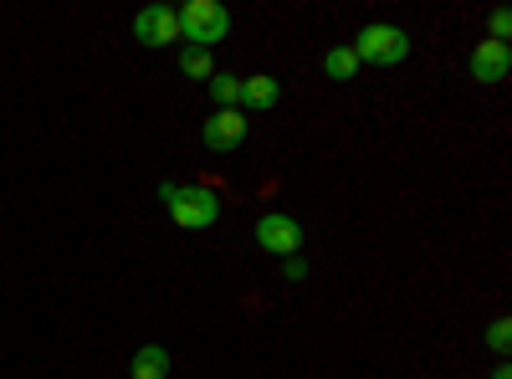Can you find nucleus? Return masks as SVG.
Listing matches in <instances>:
<instances>
[{
    "mask_svg": "<svg viewBox=\"0 0 512 379\" xmlns=\"http://www.w3.org/2000/svg\"><path fill=\"white\" fill-rule=\"evenodd\" d=\"M159 200L169 205V216H175V226L185 231H210L221 221V195L210 185H180V180H164L159 185Z\"/></svg>",
    "mask_w": 512,
    "mask_h": 379,
    "instance_id": "nucleus-1",
    "label": "nucleus"
},
{
    "mask_svg": "<svg viewBox=\"0 0 512 379\" xmlns=\"http://www.w3.org/2000/svg\"><path fill=\"white\" fill-rule=\"evenodd\" d=\"M175 11H180V36H185V47H200V52L221 47V41L231 36V26H236L221 0H185V6H175Z\"/></svg>",
    "mask_w": 512,
    "mask_h": 379,
    "instance_id": "nucleus-2",
    "label": "nucleus"
},
{
    "mask_svg": "<svg viewBox=\"0 0 512 379\" xmlns=\"http://www.w3.org/2000/svg\"><path fill=\"white\" fill-rule=\"evenodd\" d=\"M349 52L359 62H374V67H400L410 57V31L405 26H390V21H369Z\"/></svg>",
    "mask_w": 512,
    "mask_h": 379,
    "instance_id": "nucleus-3",
    "label": "nucleus"
},
{
    "mask_svg": "<svg viewBox=\"0 0 512 379\" xmlns=\"http://www.w3.org/2000/svg\"><path fill=\"white\" fill-rule=\"evenodd\" d=\"M256 246H262L267 257H297V251H303V221L287 216V210H267V216L256 221Z\"/></svg>",
    "mask_w": 512,
    "mask_h": 379,
    "instance_id": "nucleus-4",
    "label": "nucleus"
},
{
    "mask_svg": "<svg viewBox=\"0 0 512 379\" xmlns=\"http://www.w3.org/2000/svg\"><path fill=\"white\" fill-rule=\"evenodd\" d=\"M134 41L139 47H149V52H159V47H180V11L175 6H144L139 16H134Z\"/></svg>",
    "mask_w": 512,
    "mask_h": 379,
    "instance_id": "nucleus-5",
    "label": "nucleus"
},
{
    "mask_svg": "<svg viewBox=\"0 0 512 379\" xmlns=\"http://www.w3.org/2000/svg\"><path fill=\"white\" fill-rule=\"evenodd\" d=\"M246 134H251V123H246L241 108H216V113L205 118V129H200V139H205L210 154H231V149H241Z\"/></svg>",
    "mask_w": 512,
    "mask_h": 379,
    "instance_id": "nucleus-6",
    "label": "nucleus"
},
{
    "mask_svg": "<svg viewBox=\"0 0 512 379\" xmlns=\"http://www.w3.org/2000/svg\"><path fill=\"white\" fill-rule=\"evenodd\" d=\"M466 72H472L477 82H507V72H512L507 41H477L472 57H466Z\"/></svg>",
    "mask_w": 512,
    "mask_h": 379,
    "instance_id": "nucleus-7",
    "label": "nucleus"
},
{
    "mask_svg": "<svg viewBox=\"0 0 512 379\" xmlns=\"http://www.w3.org/2000/svg\"><path fill=\"white\" fill-rule=\"evenodd\" d=\"M277 98H282V82H277L272 72H251V77H241V108L267 113V108H277Z\"/></svg>",
    "mask_w": 512,
    "mask_h": 379,
    "instance_id": "nucleus-8",
    "label": "nucleus"
},
{
    "mask_svg": "<svg viewBox=\"0 0 512 379\" xmlns=\"http://www.w3.org/2000/svg\"><path fill=\"white\" fill-rule=\"evenodd\" d=\"M128 379H169V349L164 344H144L128 364Z\"/></svg>",
    "mask_w": 512,
    "mask_h": 379,
    "instance_id": "nucleus-9",
    "label": "nucleus"
},
{
    "mask_svg": "<svg viewBox=\"0 0 512 379\" xmlns=\"http://www.w3.org/2000/svg\"><path fill=\"white\" fill-rule=\"evenodd\" d=\"M359 72V57L349 52V47H328L323 52V77H333V82H349Z\"/></svg>",
    "mask_w": 512,
    "mask_h": 379,
    "instance_id": "nucleus-10",
    "label": "nucleus"
},
{
    "mask_svg": "<svg viewBox=\"0 0 512 379\" xmlns=\"http://www.w3.org/2000/svg\"><path fill=\"white\" fill-rule=\"evenodd\" d=\"M205 88H210V98H216V108H241V77L236 72H216Z\"/></svg>",
    "mask_w": 512,
    "mask_h": 379,
    "instance_id": "nucleus-11",
    "label": "nucleus"
},
{
    "mask_svg": "<svg viewBox=\"0 0 512 379\" xmlns=\"http://www.w3.org/2000/svg\"><path fill=\"white\" fill-rule=\"evenodd\" d=\"M180 72L195 77V82H210V77H216V57L200 52V47H180Z\"/></svg>",
    "mask_w": 512,
    "mask_h": 379,
    "instance_id": "nucleus-12",
    "label": "nucleus"
},
{
    "mask_svg": "<svg viewBox=\"0 0 512 379\" xmlns=\"http://www.w3.org/2000/svg\"><path fill=\"white\" fill-rule=\"evenodd\" d=\"M487 349H492V354H507V349H512V323H507V318H497V323L487 328Z\"/></svg>",
    "mask_w": 512,
    "mask_h": 379,
    "instance_id": "nucleus-13",
    "label": "nucleus"
},
{
    "mask_svg": "<svg viewBox=\"0 0 512 379\" xmlns=\"http://www.w3.org/2000/svg\"><path fill=\"white\" fill-rule=\"evenodd\" d=\"M487 31H492L487 41H507V36H512V11H502V6H497V11L487 16Z\"/></svg>",
    "mask_w": 512,
    "mask_h": 379,
    "instance_id": "nucleus-14",
    "label": "nucleus"
},
{
    "mask_svg": "<svg viewBox=\"0 0 512 379\" xmlns=\"http://www.w3.org/2000/svg\"><path fill=\"white\" fill-rule=\"evenodd\" d=\"M308 277V262L303 257H287V282H303Z\"/></svg>",
    "mask_w": 512,
    "mask_h": 379,
    "instance_id": "nucleus-15",
    "label": "nucleus"
},
{
    "mask_svg": "<svg viewBox=\"0 0 512 379\" xmlns=\"http://www.w3.org/2000/svg\"><path fill=\"white\" fill-rule=\"evenodd\" d=\"M492 379H512V369H507V364H497V369H492Z\"/></svg>",
    "mask_w": 512,
    "mask_h": 379,
    "instance_id": "nucleus-16",
    "label": "nucleus"
}]
</instances>
